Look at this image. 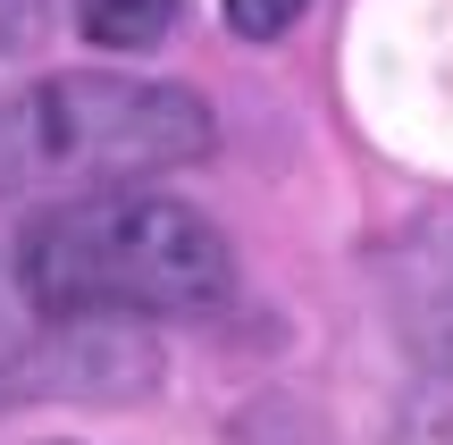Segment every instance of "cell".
Here are the masks:
<instances>
[{
  "mask_svg": "<svg viewBox=\"0 0 453 445\" xmlns=\"http://www.w3.org/2000/svg\"><path fill=\"white\" fill-rule=\"evenodd\" d=\"M0 353H9V286H0Z\"/></svg>",
  "mask_w": 453,
  "mask_h": 445,
  "instance_id": "6",
  "label": "cell"
},
{
  "mask_svg": "<svg viewBox=\"0 0 453 445\" xmlns=\"http://www.w3.org/2000/svg\"><path fill=\"white\" fill-rule=\"evenodd\" d=\"M211 151V101L127 67L0 84V202H76L194 168Z\"/></svg>",
  "mask_w": 453,
  "mask_h": 445,
  "instance_id": "2",
  "label": "cell"
},
{
  "mask_svg": "<svg viewBox=\"0 0 453 445\" xmlns=\"http://www.w3.org/2000/svg\"><path fill=\"white\" fill-rule=\"evenodd\" d=\"M168 17H177V0H76L84 42L101 50H151L168 34Z\"/></svg>",
  "mask_w": 453,
  "mask_h": 445,
  "instance_id": "3",
  "label": "cell"
},
{
  "mask_svg": "<svg viewBox=\"0 0 453 445\" xmlns=\"http://www.w3.org/2000/svg\"><path fill=\"white\" fill-rule=\"evenodd\" d=\"M50 26V0H0V50H34Z\"/></svg>",
  "mask_w": 453,
  "mask_h": 445,
  "instance_id": "5",
  "label": "cell"
},
{
  "mask_svg": "<svg viewBox=\"0 0 453 445\" xmlns=\"http://www.w3.org/2000/svg\"><path fill=\"white\" fill-rule=\"evenodd\" d=\"M219 9H226V26H235L243 42H277V34H286L311 0H219Z\"/></svg>",
  "mask_w": 453,
  "mask_h": 445,
  "instance_id": "4",
  "label": "cell"
},
{
  "mask_svg": "<svg viewBox=\"0 0 453 445\" xmlns=\"http://www.w3.org/2000/svg\"><path fill=\"white\" fill-rule=\"evenodd\" d=\"M17 286L50 319H194L235 295V252L194 202L118 185L50 202L17 244Z\"/></svg>",
  "mask_w": 453,
  "mask_h": 445,
  "instance_id": "1",
  "label": "cell"
}]
</instances>
